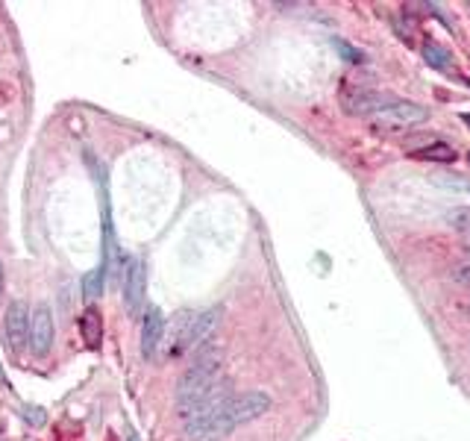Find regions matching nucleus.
Masks as SVG:
<instances>
[{"mask_svg":"<svg viewBox=\"0 0 470 441\" xmlns=\"http://www.w3.org/2000/svg\"><path fill=\"white\" fill-rule=\"evenodd\" d=\"M414 153H418L420 159H429V162H453L456 159V150L450 145H444V141H438V139L429 141L426 147H418Z\"/></svg>","mask_w":470,"mask_h":441,"instance_id":"11","label":"nucleus"},{"mask_svg":"<svg viewBox=\"0 0 470 441\" xmlns=\"http://www.w3.org/2000/svg\"><path fill=\"white\" fill-rule=\"evenodd\" d=\"M162 336H165V318H162L159 309H147L145 321H141V353L145 359L156 356V347L162 345Z\"/></svg>","mask_w":470,"mask_h":441,"instance_id":"9","label":"nucleus"},{"mask_svg":"<svg viewBox=\"0 0 470 441\" xmlns=\"http://www.w3.org/2000/svg\"><path fill=\"white\" fill-rule=\"evenodd\" d=\"M53 336H56V327H53V312L47 303H39L30 315V350L36 356H47L53 347Z\"/></svg>","mask_w":470,"mask_h":441,"instance_id":"6","label":"nucleus"},{"mask_svg":"<svg viewBox=\"0 0 470 441\" xmlns=\"http://www.w3.org/2000/svg\"><path fill=\"white\" fill-rule=\"evenodd\" d=\"M332 48L341 53V57L347 59V62H362V53H359L356 48H350V44L344 41V39H338V36H332Z\"/></svg>","mask_w":470,"mask_h":441,"instance_id":"15","label":"nucleus"},{"mask_svg":"<svg viewBox=\"0 0 470 441\" xmlns=\"http://www.w3.org/2000/svg\"><path fill=\"white\" fill-rule=\"evenodd\" d=\"M400 97L379 92V88H341V103L350 115H367L374 118L379 112H385L388 106H394Z\"/></svg>","mask_w":470,"mask_h":441,"instance_id":"3","label":"nucleus"},{"mask_svg":"<svg viewBox=\"0 0 470 441\" xmlns=\"http://www.w3.org/2000/svg\"><path fill=\"white\" fill-rule=\"evenodd\" d=\"M462 121H464V124L470 127V112H467V115H462Z\"/></svg>","mask_w":470,"mask_h":441,"instance_id":"19","label":"nucleus"},{"mask_svg":"<svg viewBox=\"0 0 470 441\" xmlns=\"http://www.w3.org/2000/svg\"><path fill=\"white\" fill-rule=\"evenodd\" d=\"M80 333H83V341L89 347H97L103 338V321H100V312H97L94 306H89L80 318Z\"/></svg>","mask_w":470,"mask_h":441,"instance_id":"10","label":"nucleus"},{"mask_svg":"<svg viewBox=\"0 0 470 441\" xmlns=\"http://www.w3.org/2000/svg\"><path fill=\"white\" fill-rule=\"evenodd\" d=\"M426 106L420 103H412V101H397L394 106H388L385 112L374 115L370 121H374L376 130H403V127H412V124H420V121H426Z\"/></svg>","mask_w":470,"mask_h":441,"instance_id":"5","label":"nucleus"},{"mask_svg":"<svg viewBox=\"0 0 470 441\" xmlns=\"http://www.w3.org/2000/svg\"><path fill=\"white\" fill-rule=\"evenodd\" d=\"M217 382H221V353L206 350L182 371V377L177 382V409H180V415L182 418L189 415L203 397H209L217 389Z\"/></svg>","mask_w":470,"mask_h":441,"instance_id":"1","label":"nucleus"},{"mask_svg":"<svg viewBox=\"0 0 470 441\" xmlns=\"http://www.w3.org/2000/svg\"><path fill=\"white\" fill-rule=\"evenodd\" d=\"M423 57H426V65H432V68H438V71H453L450 53H447L438 41H426V44H423Z\"/></svg>","mask_w":470,"mask_h":441,"instance_id":"12","label":"nucleus"},{"mask_svg":"<svg viewBox=\"0 0 470 441\" xmlns=\"http://www.w3.org/2000/svg\"><path fill=\"white\" fill-rule=\"evenodd\" d=\"M103 277H106V268H103V265H100V268H94V271L85 274V280H83V294H85V300H94V297L103 294Z\"/></svg>","mask_w":470,"mask_h":441,"instance_id":"13","label":"nucleus"},{"mask_svg":"<svg viewBox=\"0 0 470 441\" xmlns=\"http://www.w3.org/2000/svg\"><path fill=\"white\" fill-rule=\"evenodd\" d=\"M268 409H270V397H268L265 391H256V389H253V391L233 394V397L226 400L224 409L217 412V418L212 421V433H209V438L233 433L235 427L256 421V418H259V415H265Z\"/></svg>","mask_w":470,"mask_h":441,"instance_id":"2","label":"nucleus"},{"mask_svg":"<svg viewBox=\"0 0 470 441\" xmlns=\"http://www.w3.org/2000/svg\"><path fill=\"white\" fill-rule=\"evenodd\" d=\"M217 324H221V306H212V309H206V312L194 315L191 321L185 324L182 333H180V347L177 350H197V347H203L206 341L212 338Z\"/></svg>","mask_w":470,"mask_h":441,"instance_id":"4","label":"nucleus"},{"mask_svg":"<svg viewBox=\"0 0 470 441\" xmlns=\"http://www.w3.org/2000/svg\"><path fill=\"white\" fill-rule=\"evenodd\" d=\"M467 162H470V150H467Z\"/></svg>","mask_w":470,"mask_h":441,"instance_id":"21","label":"nucleus"},{"mask_svg":"<svg viewBox=\"0 0 470 441\" xmlns=\"http://www.w3.org/2000/svg\"><path fill=\"white\" fill-rule=\"evenodd\" d=\"M453 280L462 283V285H470V265H462V268L453 271Z\"/></svg>","mask_w":470,"mask_h":441,"instance_id":"17","label":"nucleus"},{"mask_svg":"<svg viewBox=\"0 0 470 441\" xmlns=\"http://www.w3.org/2000/svg\"><path fill=\"white\" fill-rule=\"evenodd\" d=\"M0 294H3V265H0Z\"/></svg>","mask_w":470,"mask_h":441,"instance_id":"18","label":"nucleus"},{"mask_svg":"<svg viewBox=\"0 0 470 441\" xmlns=\"http://www.w3.org/2000/svg\"><path fill=\"white\" fill-rule=\"evenodd\" d=\"M450 227L464 233L470 238V206H462V209H453L450 212Z\"/></svg>","mask_w":470,"mask_h":441,"instance_id":"14","label":"nucleus"},{"mask_svg":"<svg viewBox=\"0 0 470 441\" xmlns=\"http://www.w3.org/2000/svg\"><path fill=\"white\" fill-rule=\"evenodd\" d=\"M464 250H467V253H470V238H467V241H464Z\"/></svg>","mask_w":470,"mask_h":441,"instance_id":"20","label":"nucleus"},{"mask_svg":"<svg viewBox=\"0 0 470 441\" xmlns=\"http://www.w3.org/2000/svg\"><path fill=\"white\" fill-rule=\"evenodd\" d=\"M30 315L32 312L21 300H12L6 306L3 327H6V338H9L12 353H24V347L30 345Z\"/></svg>","mask_w":470,"mask_h":441,"instance_id":"7","label":"nucleus"},{"mask_svg":"<svg viewBox=\"0 0 470 441\" xmlns=\"http://www.w3.org/2000/svg\"><path fill=\"white\" fill-rule=\"evenodd\" d=\"M145 289H147L145 262H141V259H129L127 262V271H124V306H127L129 315H138L141 312Z\"/></svg>","mask_w":470,"mask_h":441,"instance_id":"8","label":"nucleus"},{"mask_svg":"<svg viewBox=\"0 0 470 441\" xmlns=\"http://www.w3.org/2000/svg\"><path fill=\"white\" fill-rule=\"evenodd\" d=\"M41 409H39V406H27V409L24 412H21V415H24L27 418V421L30 424H41V421H45V415H39Z\"/></svg>","mask_w":470,"mask_h":441,"instance_id":"16","label":"nucleus"},{"mask_svg":"<svg viewBox=\"0 0 470 441\" xmlns=\"http://www.w3.org/2000/svg\"><path fill=\"white\" fill-rule=\"evenodd\" d=\"M467 192H470V185H467Z\"/></svg>","mask_w":470,"mask_h":441,"instance_id":"22","label":"nucleus"}]
</instances>
